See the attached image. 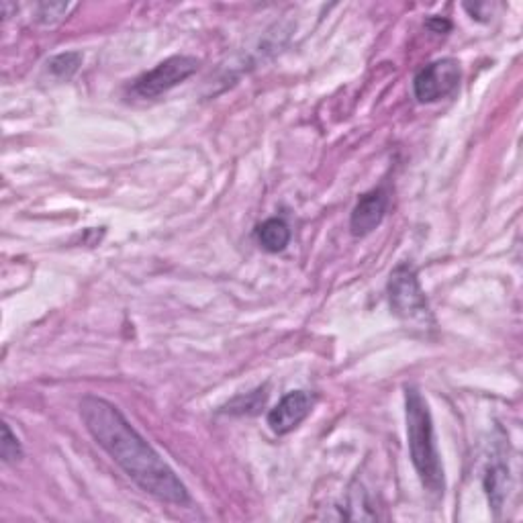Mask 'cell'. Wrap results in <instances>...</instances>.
Instances as JSON below:
<instances>
[{
  "mask_svg": "<svg viewBox=\"0 0 523 523\" xmlns=\"http://www.w3.org/2000/svg\"><path fill=\"white\" fill-rule=\"evenodd\" d=\"M405 415L411 462L419 474L421 485L434 495H444V466L436 446L432 413L415 387H407L405 391Z\"/></svg>",
  "mask_w": 523,
  "mask_h": 523,
  "instance_id": "cell-2",
  "label": "cell"
},
{
  "mask_svg": "<svg viewBox=\"0 0 523 523\" xmlns=\"http://www.w3.org/2000/svg\"><path fill=\"white\" fill-rule=\"evenodd\" d=\"M266 401V391L264 389H258L254 393H248V395H242L233 399L225 409L229 413H235V415H244V413H256Z\"/></svg>",
  "mask_w": 523,
  "mask_h": 523,
  "instance_id": "cell-10",
  "label": "cell"
},
{
  "mask_svg": "<svg viewBox=\"0 0 523 523\" xmlns=\"http://www.w3.org/2000/svg\"><path fill=\"white\" fill-rule=\"evenodd\" d=\"M256 240L260 242V246L266 252L278 254V252L287 248L289 242H291V227L287 225V221L280 219V217L266 219L256 229Z\"/></svg>",
  "mask_w": 523,
  "mask_h": 523,
  "instance_id": "cell-8",
  "label": "cell"
},
{
  "mask_svg": "<svg viewBox=\"0 0 523 523\" xmlns=\"http://www.w3.org/2000/svg\"><path fill=\"white\" fill-rule=\"evenodd\" d=\"M389 303L393 313L411 329H432L434 317L430 311V303L425 299V293L419 284L417 272L409 262L399 264L389 278Z\"/></svg>",
  "mask_w": 523,
  "mask_h": 523,
  "instance_id": "cell-3",
  "label": "cell"
},
{
  "mask_svg": "<svg viewBox=\"0 0 523 523\" xmlns=\"http://www.w3.org/2000/svg\"><path fill=\"white\" fill-rule=\"evenodd\" d=\"M82 62V54L78 52H68V54H60L50 62V70L58 76V78H70L78 66Z\"/></svg>",
  "mask_w": 523,
  "mask_h": 523,
  "instance_id": "cell-12",
  "label": "cell"
},
{
  "mask_svg": "<svg viewBox=\"0 0 523 523\" xmlns=\"http://www.w3.org/2000/svg\"><path fill=\"white\" fill-rule=\"evenodd\" d=\"M460 84V64L452 58L438 60L417 72L413 80V92L419 103H436Z\"/></svg>",
  "mask_w": 523,
  "mask_h": 523,
  "instance_id": "cell-5",
  "label": "cell"
},
{
  "mask_svg": "<svg viewBox=\"0 0 523 523\" xmlns=\"http://www.w3.org/2000/svg\"><path fill=\"white\" fill-rule=\"evenodd\" d=\"M72 9L74 5H39L37 21L45 27H54L60 21H64Z\"/></svg>",
  "mask_w": 523,
  "mask_h": 523,
  "instance_id": "cell-13",
  "label": "cell"
},
{
  "mask_svg": "<svg viewBox=\"0 0 523 523\" xmlns=\"http://www.w3.org/2000/svg\"><path fill=\"white\" fill-rule=\"evenodd\" d=\"M313 405H315V397L307 391H293L289 395H284L280 403L268 413L270 430L278 436L291 434L309 417Z\"/></svg>",
  "mask_w": 523,
  "mask_h": 523,
  "instance_id": "cell-6",
  "label": "cell"
},
{
  "mask_svg": "<svg viewBox=\"0 0 523 523\" xmlns=\"http://www.w3.org/2000/svg\"><path fill=\"white\" fill-rule=\"evenodd\" d=\"M387 205H389V199L383 190H372V193H366L352 211V217H350L352 233L356 237H364V235L372 233L380 223H383V219L387 215Z\"/></svg>",
  "mask_w": 523,
  "mask_h": 523,
  "instance_id": "cell-7",
  "label": "cell"
},
{
  "mask_svg": "<svg viewBox=\"0 0 523 523\" xmlns=\"http://www.w3.org/2000/svg\"><path fill=\"white\" fill-rule=\"evenodd\" d=\"M0 456H3V460L7 464L23 458V448L19 444V438L11 432L9 423H3V442H0Z\"/></svg>",
  "mask_w": 523,
  "mask_h": 523,
  "instance_id": "cell-11",
  "label": "cell"
},
{
  "mask_svg": "<svg viewBox=\"0 0 523 523\" xmlns=\"http://www.w3.org/2000/svg\"><path fill=\"white\" fill-rule=\"evenodd\" d=\"M80 417L94 442L123 468L135 485L166 503H190V495L176 472L139 436L113 403L88 395L80 401Z\"/></svg>",
  "mask_w": 523,
  "mask_h": 523,
  "instance_id": "cell-1",
  "label": "cell"
},
{
  "mask_svg": "<svg viewBox=\"0 0 523 523\" xmlns=\"http://www.w3.org/2000/svg\"><path fill=\"white\" fill-rule=\"evenodd\" d=\"M485 489H487L493 509L499 511L505 501V491H507V468L505 466L489 468L487 479H485Z\"/></svg>",
  "mask_w": 523,
  "mask_h": 523,
  "instance_id": "cell-9",
  "label": "cell"
},
{
  "mask_svg": "<svg viewBox=\"0 0 523 523\" xmlns=\"http://www.w3.org/2000/svg\"><path fill=\"white\" fill-rule=\"evenodd\" d=\"M199 70V60L193 56H172L160 62L150 72L141 74L133 82V92L141 99H156L160 94L172 90L186 78Z\"/></svg>",
  "mask_w": 523,
  "mask_h": 523,
  "instance_id": "cell-4",
  "label": "cell"
}]
</instances>
